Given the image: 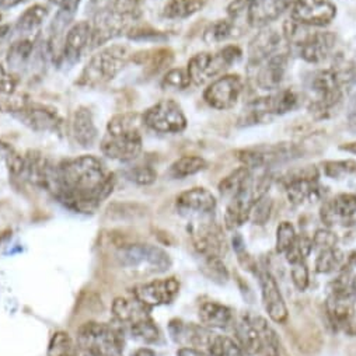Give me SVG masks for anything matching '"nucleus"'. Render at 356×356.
<instances>
[{
	"instance_id": "24",
	"label": "nucleus",
	"mask_w": 356,
	"mask_h": 356,
	"mask_svg": "<svg viewBox=\"0 0 356 356\" xmlns=\"http://www.w3.org/2000/svg\"><path fill=\"white\" fill-rule=\"evenodd\" d=\"M282 48V37L275 30H262L248 45V63H257Z\"/></svg>"
},
{
	"instance_id": "25",
	"label": "nucleus",
	"mask_w": 356,
	"mask_h": 356,
	"mask_svg": "<svg viewBox=\"0 0 356 356\" xmlns=\"http://www.w3.org/2000/svg\"><path fill=\"white\" fill-rule=\"evenodd\" d=\"M198 317L202 325L215 330H226L234 324L233 310L218 302H204L200 306Z\"/></svg>"
},
{
	"instance_id": "16",
	"label": "nucleus",
	"mask_w": 356,
	"mask_h": 356,
	"mask_svg": "<svg viewBox=\"0 0 356 356\" xmlns=\"http://www.w3.org/2000/svg\"><path fill=\"white\" fill-rule=\"evenodd\" d=\"M337 17V6L330 0H298L291 19L307 27H325Z\"/></svg>"
},
{
	"instance_id": "32",
	"label": "nucleus",
	"mask_w": 356,
	"mask_h": 356,
	"mask_svg": "<svg viewBox=\"0 0 356 356\" xmlns=\"http://www.w3.org/2000/svg\"><path fill=\"white\" fill-rule=\"evenodd\" d=\"M81 0H62L58 5V12L51 24V33L54 37L60 35L72 24L77 15Z\"/></svg>"
},
{
	"instance_id": "11",
	"label": "nucleus",
	"mask_w": 356,
	"mask_h": 356,
	"mask_svg": "<svg viewBox=\"0 0 356 356\" xmlns=\"http://www.w3.org/2000/svg\"><path fill=\"white\" fill-rule=\"evenodd\" d=\"M6 111L20 124L38 134L60 132L63 127V120L59 113L47 106L22 103L6 108Z\"/></svg>"
},
{
	"instance_id": "13",
	"label": "nucleus",
	"mask_w": 356,
	"mask_h": 356,
	"mask_svg": "<svg viewBox=\"0 0 356 356\" xmlns=\"http://www.w3.org/2000/svg\"><path fill=\"white\" fill-rule=\"evenodd\" d=\"M312 29L307 26L302 27L292 45L305 62L320 65L331 55L337 38L330 31H312Z\"/></svg>"
},
{
	"instance_id": "26",
	"label": "nucleus",
	"mask_w": 356,
	"mask_h": 356,
	"mask_svg": "<svg viewBox=\"0 0 356 356\" xmlns=\"http://www.w3.org/2000/svg\"><path fill=\"white\" fill-rule=\"evenodd\" d=\"M37 42L30 38H22L13 42L8 51V65L13 70H24L35 59Z\"/></svg>"
},
{
	"instance_id": "47",
	"label": "nucleus",
	"mask_w": 356,
	"mask_h": 356,
	"mask_svg": "<svg viewBox=\"0 0 356 356\" xmlns=\"http://www.w3.org/2000/svg\"><path fill=\"white\" fill-rule=\"evenodd\" d=\"M312 238H313L314 248H317L320 251L327 250V248H334L338 243V236L328 227L318 229Z\"/></svg>"
},
{
	"instance_id": "41",
	"label": "nucleus",
	"mask_w": 356,
	"mask_h": 356,
	"mask_svg": "<svg viewBox=\"0 0 356 356\" xmlns=\"http://www.w3.org/2000/svg\"><path fill=\"white\" fill-rule=\"evenodd\" d=\"M324 174L332 180H341L346 175L356 172V161L355 160H331L323 163Z\"/></svg>"
},
{
	"instance_id": "38",
	"label": "nucleus",
	"mask_w": 356,
	"mask_h": 356,
	"mask_svg": "<svg viewBox=\"0 0 356 356\" xmlns=\"http://www.w3.org/2000/svg\"><path fill=\"white\" fill-rule=\"evenodd\" d=\"M131 334L146 343H154L160 338V330L150 316H146L131 324Z\"/></svg>"
},
{
	"instance_id": "20",
	"label": "nucleus",
	"mask_w": 356,
	"mask_h": 356,
	"mask_svg": "<svg viewBox=\"0 0 356 356\" xmlns=\"http://www.w3.org/2000/svg\"><path fill=\"white\" fill-rule=\"evenodd\" d=\"M218 201L215 195L202 187L191 188L175 200V209L184 216H205L216 209Z\"/></svg>"
},
{
	"instance_id": "55",
	"label": "nucleus",
	"mask_w": 356,
	"mask_h": 356,
	"mask_svg": "<svg viewBox=\"0 0 356 356\" xmlns=\"http://www.w3.org/2000/svg\"><path fill=\"white\" fill-rule=\"evenodd\" d=\"M353 266H356V251L349 252V255L346 257V265H342V268L345 271H350Z\"/></svg>"
},
{
	"instance_id": "46",
	"label": "nucleus",
	"mask_w": 356,
	"mask_h": 356,
	"mask_svg": "<svg viewBox=\"0 0 356 356\" xmlns=\"http://www.w3.org/2000/svg\"><path fill=\"white\" fill-rule=\"evenodd\" d=\"M291 278H292V282H293L295 288L299 292H305L309 288V284H310L309 268H307V265H306L305 261L292 265Z\"/></svg>"
},
{
	"instance_id": "19",
	"label": "nucleus",
	"mask_w": 356,
	"mask_h": 356,
	"mask_svg": "<svg viewBox=\"0 0 356 356\" xmlns=\"http://www.w3.org/2000/svg\"><path fill=\"white\" fill-rule=\"evenodd\" d=\"M194 248L202 258L223 257L227 251L225 234L219 225L213 222H201L191 232Z\"/></svg>"
},
{
	"instance_id": "58",
	"label": "nucleus",
	"mask_w": 356,
	"mask_h": 356,
	"mask_svg": "<svg viewBox=\"0 0 356 356\" xmlns=\"http://www.w3.org/2000/svg\"><path fill=\"white\" fill-rule=\"evenodd\" d=\"M13 150V147L5 142L0 140V160H6L9 153Z\"/></svg>"
},
{
	"instance_id": "54",
	"label": "nucleus",
	"mask_w": 356,
	"mask_h": 356,
	"mask_svg": "<svg viewBox=\"0 0 356 356\" xmlns=\"http://www.w3.org/2000/svg\"><path fill=\"white\" fill-rule=\"evenodd\" d=\"M26 0H0V9L8 10V9H13L22 3H24Z\"/></svg>"
},
{
	"instance_id": "42",
	"label": "nucleus",
	"mask_w": 356,
	"mask_h": 356,
	"mask_svg": "<svg viewBox=\"0 0 356 356\" xmlns=\"http://www.w3.org/2000/svg\"><path fill=\"white\" fill-rule=\"evenodd\" d=\"M296 237L298 234H296L295 226L288 220L281 222L280 226L277 227V243H275L277 252L285 254L289 250V247L293 244Z\"/></svg>"
},
{
	"instance_id": "57",
	"label": "nucleus",
	"mask_w": 356,
	"mask_h": 356,
	"mask_svg": "<svg viewBox=\"0 0 356 356\" xmlns=\"http://www.w3.org/2000/svg\"><path fill=\"white\" fill-rule=\"evenodd\" d=\"M132 356H156V352L152 349V348H147V346H142V348H138Z\"/></svg>"
},
{
	"instance_id": "18",
	"label": "nucleus",
	"mask_w": 356,
	"mask_h": 356,
	"mask_svg": "<svg viewBox=\"0 0 356 356\" xmlns=\"http://www.w3.org/2000/svg\"><path fill=\"white\" fill-rule=\"evenodd\" d=\"M258 281L265 312L277 324H285L289 318V310L275 277L270 271H259Z\"/></svg>"
},
{
	"instance_id": "15",
	"label": "nucleus",
	"mask_w": 356,
	"mask_h": 356,
	"mask_svg": "<svg viewBox=\"0 0 356 356\" xmlns=\"http://www.w3.org/2000/svg\"><path fill=\"white\" fill-rule=\"evenodd\" d=\"M243 93V80L238 74H222L204 92L205 103L220 111L233 108Z\"/></svg>"
},
{
	"instance_id": "3",
	"label": "nucleus",
	"mask_w": 356,
	"mask_h": 356,
	"mask_svg": "<svg viewBox=\"0 0 356 356\" xmlns=\"http://www.w3.org/2000/svg\"><path fill=\"white\" fill-rule=\"evenodd\" d=\"M87 13L92 16V48H100L129 31L135 16L115 8L114 0H88Z\"/></svg>"
},
{
	"instance_id": "34",
	"label": "nucleus",
	"mask_w": 356,
	"mask_h": 356,
	"mask_svg": "<svg viewBox=\"0 0 356 356\" xmlns=\"http://www.w3.org/2000/svg\"><path fill=\"white\" fill-rule=\"evenodd\" d=\"M237 26L232 19H222L211 23L204 31V41L207 44H219L236 35Z\"/></svg>"
},
{
	"instance_id": "30",
	"label": "nucleus",
	"mask_w": 356,
	"mask_h": 356,
	"mask_svg": "<svg viewBox=\"0 0 356 356\" xmlns=\"http://www.w3.org/2000/svg\"><path fill=\"white\" fill-rule=\"evenodd\" d=\"M48 9L42 5H34L29 8L16 22V31L22 35L35 33L48 17Z\"/></svg>"
},
{
	"instance_id": "36",
	"label": "nucleus",
	"mask_w": 356,
	"mask_h": 356,
	"mask_svg": "<svg viewBox=\"0 0 356 356\" xmlns=\"http://www.w3.org/2000/svg\"><path fill=\"white\" fill-rule=\"evenodd\" d=\"M77 343L66 331H56L52 334L47 356H77Z\"/></svg>"
},
{
	"instance_id": "6",
	"label": "nucleus",
	"mask_w": 356,
	"mask_h": 356,
	"mask_svg": "<svg viewBox=\"0 0 356 356\" xmlns=\"http://www.w3.org/2000/svg\"><path fill=\"white\" fill-rule=\"evenodd\" d=\"M124 345L121 327L108 323L88 321L77 331V346L90 356H122Z\"/></svg>"
},
{
	"instance_id": "44",
	"label": "nucleus",
	"mask_w": 356,
	"mask_h": 356,
	"mask_svg": "<svg viewBox=\"0 0 356 356\" xmlns=\"http://www.w3.org/2000/svg\"><path fill=\"white\" fill-rule=\"evenodd\" d=\"M191 84L188 72L184 69H171L165 73L161 80L164 88H174V90H186Z\"/></svg>"
},
{
	"instance_id": "51",
	"label": "nucleus",
	"mask_w": 356,
	"mask_h": 356,
	"mask_svg": "<svg viewBox=\"0 0 356 356\" xmlns=\"http://www.w3.org/2000/svg\"><path fill=\"white\" fill-rule=\"evenodd\" d=\"M177 356H211L208 352L193 348V346H183L177 350Z\"/></svg>"
},
{
	"instance_id": "40",
	"label": "nucleus",
	"mask_w": 356,
	"mask_h": 356,
	"mask_svg": "<svg viewBox=\"0 0 356 356\" xmlns=\"http://www.w3.org/2000/svg\"><path fill=\"white\" fill-rule=\"evenodd\" d=\"M202 273L216 284H226L230 278V274L222 257H207L204 258Z\"/></svg>"
},
{
	"instance_id": "14",
	"label": "nucleus",
	"mask_w": 356,
	"mask_h": 356,
	"mask_svg": "<svg viewBox=\"0 0 356 356\" xmlns=\"http://www.w3.org/2000/svg\"><path fill=\"white\" fill-rule=\"evenodd\" d=\"M92 48L90 22L74 23L66 33L63 47L58 54L56 63L62 69H70L81 59L83 54Z\"/></svg>"
},
{
	"instance_id": "35",
	"label": "nucleus",
	"mask_w": 356,
	"mask_h": 356,
	"mask_svg": "<svg viewBox=\"0 0 356 356\" xmlns=\"http://www.w3.org/2000/svg\"><path fill=\"white\" fill-rule=\"evenodd\" d=\"M207 352L211 356H245L237 341L232 339L227 335H220L216 332H213V335L211 337Z\"/></svg>"
},
{
	"instance_id": "17",
	"label": "nucleus",
	"mask_w": 356,
	"mask_h": 356,
	"mask_svg": "<svg viewBox=\"0 0 356 356\" xmlns=\"http://www.w3.org/2000/svg\"><path fill=\"white\" fill-rule=\"evenodd\" d=\"M180 281L170 277L139 285L132 291V295L150 310L157 306L172 303L178 293H180Z\"/></svg>"
},
{
	"instance_id": "23",
	"label": "nucleus",
	"mask_w": 356,
	"mask_h": 356,
	"mask_svg": "<svg viewBox=\"0 0 356 356\" xmlns=\"http://www.w3.org/2000/svg\"><path fill=\"white\" fill-rule=\"evenodd\" d=\"M70 129L74 142L84 149L93 147L99 139V129L96 127L93 113L87 107H79L74 111Z\"/></svg>"
},
{
	"instance_id": "7",
	"label": "nucleus",
	"mask_w": 356,
	"mask_h": 356,
	"mask_svg": "<svg viewBox=\"0 0 356 356\" xmlns=\"http://www.w3.org/2000/svg\"><path fill=\"white\" fill-rule=\"evenodd\" d=\"M342 83L334 69H320L310 74L307 80L309 110L314 115L324 118L342 100Z\"/></svg>"
},
{
	"instance_id": "21",
	"label": "nucleus",
	"mask_w": 356,
	"mask_h": 356,
	"mask_svg": "<svg viewBox=\"0 0 356 356\" xmlns=\"http://www.w3.org/2000/svg\"><path fill=\"white\" fill-rule=\"evenodd\" d=\"M298 0H254L247 12V23L254 29H264L291 10Z\"/></svg>"
},
{
	"instance_id": "2",
	"label": "nucleus",
	"mask_w": 356,
	"mask_h": 356,
	"mask_svg": "<svg viewBox=\"0 0 356 356\" xmlns=\"http://www.w3.org/2000/svg\"><path fill=\"white\" fill-rule=\"evenodd\" d=\"M140 124H143L142 117L134 113L114 115L108 121L107 134L100 143L103 154L122 163L135 160L143 149Z\"/></svg>"
},
{
	"instance_id": "59",
	"label": "nucleus",
	"mask_w": 356,
	"mask_h": 356,
	"mask_svg": "<svg viewBox=\"0 0 356 356\" xmlns=\"http://www.w3.org/2000/svg\"><path fill=\"white\" fill-rule=\"evenodd\" d=\"M342 150H346V152H350V153H355L356 154V143H348L346 146H341Z\"/></svg>"
},
{
	"instance_id": "33",
	"label": "nucleus",
	"mask_w": 356,
	"mask_h": 356,
	"mask_svg": "<svg viewBox=\"0 0 356 356\" xmlns=\"http://www.w3.org/2000/svg\"><path fill=\"white\" fill-rule=\"evenodd\" d=\"M250 177H251V171L247 167L241 165V167L236 168L234 171H232L227 177H225L223 180L219 183L218 190H219L220 195L232 200L247 184V181L250 180Z\"/></svg>"
},
{
	"instance_id": "31",
	"label": "nucleus",
	"mask_w": 356,
	"mask_h": 356,
	"mask_svg": "<svg viewBox=\"0 0 356 356\" xmlns=\"http://www.w3.org/2000/svg\"><path fill=\"white\" fill-rule=\"evenodd\" d=\"M208 167V163L201 156H183L177 159L170 165V175L175 180H183V178L195 175L201 171H204Z\"/></svg>"
},
{
	"instance_id": "22",
	"label": "nucleus",
	"mask_w": 356,
	"mask_h": 356,
	"mask_svg": "<svg viewBox=\"0 0 356 356\" xmlns=\"http://www.w3.org/2000/svg\"><path fill=\"white\" fill-rule=\"evenodd\" d=\"M356 215V195L343 193L338 194L332 200L323 204L320 209V216L327 227L337 223H345Z\"/></svg>"
},
{
	"instance_id": "52",
	"label": "nucleus",
	"mask_w": 356,
	"mask_h": 356,
	"mask_svg": "<svg viewBox=\"0 0 356 356\" xmlns=\"http://www.w3.org/2000/svg\"><path fill=\"white\" fill-rule=\"evenodd\" d=\"M342 332H345L349 337H356V305H355V309H353L352 314L349 316Z\"/></svg>"
},
{
	"instance_id": "27",
	"label": "nucleus",
	"mask_w": 356,
	"mask_h": 356,
	"mask_svg": "<svg viewBox=\"0 0 356 356\" xmlns=\"http://www.w3.org/2000/svg\"><path fill=\"white\" fill-rule=\"evenodd\" d=\"M113 313L114 317L122 324H134L135 321L149 316V309L143 306L138 299H127V298H117L113 303Z\"/></svg>"
},
{
	"instance_id": "45",
	"label": "nucleus",
	"mask_w": 356,
	"mask_h": 356,
	"mask_svg": "<svg viewBox=\"0 0 356 356\" xmlns=\"http://www.w3.org/2000/svg\"><path fill=\"white\" fill-rule=\"evenodd\" d=\"M273 208H274L273 200L265 195L264 198H261L258 202L254 204L250 213V222H252V225H257V226H264L270 220Z\"/></svg>"
},
{
	"instance_id": "8",
	"label": "nucleus",
	"mask_w": 356,
	"mask_h": 356,
	"mask_svg": "<svg viewBox=\"0 0 356 356\" xmlns=\"http://www.w3.org/2000/svg\"><path fill=\"white\" fill-rule=\"evenodd\" d=\"M243 56V52L236 45H227L216 54L201 52L194 55L187 66L191 83L195 86H204L208 81H213L218 76L223 74L226 69L237 63Z\"/></svg>"
},
{
	"instance_id": "48",
	"label": "nucleus",
	"mask_w": 356,
	"mask_h": 356,
	"mask_svg": "<svg viewBox=\"0 0 356 356\" xmlns=\"http://www.w3.org/2000/svg\"><path fill=\"white\" fill-rule=\"evenodd\" d=\"M128 38L132 41H163L167 40V37L156 30L152 29H131L127 33Z\"/></svg>"
},
{
	"instance_id": "50",
	"label": "nucleus",
	"mask_w": 356,
	"mask_h": 356,
	"mask_svg": "<svg viewBox=\"0 0 356 356\" xmlns=\"http://www.w3.org/2000/svg\"><path fill=\"white\" fill-rule=\"evenodd\" d=\"M252 2H254V0H233V2L227 8L229 19L236 22L237 19H240L244 15L247 17V12H248L250 6L252 5Z\"/></svg>"
},
{
	"instance_id": "60",
	"label": "nucleus",
	"mask_w": 356,
	"mask_h": 356,
	"mask_svg": "<svg viewBox=\"0 0 356 356\" xmlns=\"http://www.w3.org/2000/svg\"><path fill=\"white\" fill-rule=\"evenodd\" d=\"M49 2H51V3H54V5H56V6H58V5H59V3H60V2H62V0H49Z\"/></svg>"
},
{
	"instance_id": "37",
	"label": "nucleus",
	"mask_w": 356,
	"mask_h": 356,
	"mask_svg": "<svg viewBox=\"0 0 356 356\" xmlns=\"http://www.w3.org/2000/svg\"><path fill=\"white\" fill-rule=\"evenodd\" d=\"M345 261L343 252L334 247V248H327L321 250L316 258L314 268L317 274H331L335 270L341 268Z\"/></svg>"
},
{
	"instance_id": "9",
	"label": "nucleus",
	"mask_w": 356,
	"mask_h": 356,
	"mask_svg": "<svg viewBox=\"0 0 356 356\" xmlns=\"http://www.w3.org/2000/svg\"><path fill=\"white\" fill-rule=\"evenodd\" d=\"M237 159L244 167L250 171L268 168L278 163H285L300 157V150L293 143H278V145H266L250 149L237 150Z\"/></svg>"
},
{
	"instance_id": "29",
	"label": "nucleus",
	"mask_w": 356,
	"mask_h": 356,
	"mask_svg": "<svg viewBox=\"0 0 356 356\" xmlns=\"http://www.w3.org/2000/svg\"><path fill=\"white\" fill-rule=\"evenodd\" d=\"M204 0H167L163 16L168 20H184L204 9Z\"/></svg>"
},
{
	"instance_id": "39",
	"label": "nucleus",
	"mask_w": 356,
	"mask_h": 356,
	"mask_svg": "<svg viewBox=\"0 0 356 356\" xmlns=\"http://www.w3.org/2000/svg\"><path fill=\"white\" fill-rule=\"evenodd\" d=\"M313 250H314L313 238L306 236V234H300V236L296 237L293 244L285 252V257H286V261L291 265H293V264L303 262L312 254Z\"/></svg>"
},
{
	"instance_id": "12",
	"label": "nucleus",
	"mask_w": 356,
	"mask_h": 356,
	"mask_svg": "<svg viewBox=\"0 0 356 356\" xmlns=\"http://www.w3.org/2000/svg\"><path fill=\"white\" fill-rule=\"evenodd\" d=\"M289 52L280 49L257 63L247 65V73L255 86L265 92L278 90L288 67Z\"/></svg>"
},
{
	"instance_id": "5",
	"label": "nucleus",
	"mask_w": 356,
	"mask_h": 356,
	"mask_svg": "<svg viewBox=\"0 0 356 356\" xmlns=\"http://www.w3.org/2000/svg\"><path fill=\"white\" fill-rule=\"evenodd\" d=\"M117 261L125 271L139 275L163 274L172 265L167 251L149 243H135L121 247L117 252Z\"/></svg>"
},
{
	"instance_id": "53",
	"label": "nucleus",
	"mask_w": 356,
	"mask_h": 356,
	"mask_svg": "<svg viewBox=\"0 0 356 356\" xmlns=\"http://www.w3.org/2000/svg\"><path fill=\"white\" fill-rule=\"evenodd\" d=\"M232 245H233V248H234L236 254H237V252H241V251H244V250H245L244 238H243L238 233H236V234L233 236V238H232Z\"/></svg>"
},
{
	"instance_id": "49",
	"label": "nucleus",
	"mask_w": 356,
	"mask_h": 356,
	"mask_svg": "<svg viewBox=\"0 0 356 356\" xmlns=\"http://www.w3.org/2000/svg\"><path fill=\"white\" fill-rule=\"evenodd\" d=\"M16 79L0 63V95H13L16 92Z\"/></svg>"
},
{
	"instance_id": "10",
	"label": "nucleus",
	"mask_w": 356,
	"mask_h": 356,
	"mask_svg": "<svg viewBox=\"0 0 356 356\" xmlns=\"http://www.w3.org/2000/svg\"><path fill=\"white\" fill-rule=\"evenodd\" d=\"M143 124L159 134H181L187 128V117L174 100H161L142 115Z\"/></svg>"
},
{
	"instance_id": "61",
	"label": "nucleus",
	"mask_w": 356,
	"mask_h": 356,
	"mask_svg": "<svg viewBox=\"0 0 356 356\" xmlns=\"http://www.w3.org/2000/svg\"><path fill=\"white\" fill-rule=\"evenodd\" d=\"M0 20H2V15H0Z\"/></svg>"
},
{
	"instance_id": "56",
	"label": "nucleus",
	"mask_w": 356,
	"mask_h": 356,
	"mask_svg": "<svg viewBox=\"0 0 356 356\" xmlns=\"http://www.w3.org/2000/svg\"><path fill=\"white\" fill-rule=\"evenodd\" d=\"M348 118H349V125H350V128H352L353 131H356V100H355V102L352 103V106H350Z\"/></svg>"
},
{
	"instance_id": "28",
	"label": "nucleus",
	"mask_w": 356,
	"mask_h": 356,
	"mask_svg": "<svg viewBox=\"0 0 356 356\" xmlns=\"http://www.w3.org/2000/svg\"><path fill=\"white\" fill-rule=\"evenodd\" d=\"M266 97V104H268L270 113L273 117L278 115H285L293 110L298 108L299 106V95L295 90H291V88H284V90H278Z\"/></svg>"
},
{
	"instance_id": "43",
	"label": "nucleus",
	"mask_w": 356,
	"mask_h": 356,
	"mask_svg": "<svg viewBox=\"0 0 356 356\" xmlns=\"http://www.w3.org/2000/svg\"><path fill=\"white\" fill-rule=\"evenodd\" d=\"M127 178L138 186L146 187L156 183L157 171L149 165H135L127 171Z\"/></svg>"
},
{
	"instance_id": "1",
	"label": "nucleus",
	"mask_w": 356,
	"mask_h": 356,
	"mask_svg": "<svg viewBox=\"0 0 356 356\" xmlns=\"http://www.w3.org/2000/svg\"><path fill=\"white\" fill-rule=\"evenodd\" d=\"M115 177L100 159L83 154L56 164L54 198L77 213H93L111 195Z\"/></svg>"
},
{
	"instance_id": "4",
	"label": "nucleus",
	"mask_w": 356,
	"mask_h": 356,
	"mask_svg": "<svg viewBox=\"0 0 356 356\" xmlns=\"http://www.w3.org/2000/svg\"><path fill=\"white\" fill-rule=\"evenodd\" d=\"M129 48L122 44L104 47L88 59L83 67L77 84L83 87H99L114 80L128 65Z\"/></svg>"
}]
</instances>
